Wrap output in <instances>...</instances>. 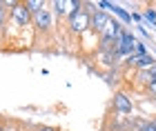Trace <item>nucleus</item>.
Segmentation results:
<instances>
[{
  "instance_id": "7",
  "label": "nucleus",
  "mask_w": 156,
  "mask_h": 131,
  "mask_svg": "<svg viewBox=\"0 0 156 131\" xmlns=\"http://www.w3.org/2000/svg\"><path fill=\"white\" fill-rule=\"evenodd\" d=\"M123 29H125V27L120 25L118 20H114V18H112V20H109V25H107V29H105V31H103L98 38H105V40H114V42H116V40L120 38V33H123Z\"/></svg>"
},
{
  "instance_id": "14",
  "label": "nucleus",
  "mask_w": 156,
  "mask_h": 131,
  "mask_svg": "<svg viewBox=\"0 0 156 131\" xmlns=\"http://www.w3.org/2000/svg\"><path fill=\"white\" fill-rule=\"evenodd\" d=\"M16 129H13V131H34V125H25V122H16Z\"/></svg>"
},
{
  "instance_id": "5",
  "label": "nucleus",
  "mask_w": 156,
  "mask_h": 131,
  "mask_svg": "<svg viewBox=\"0 0 156 131\" xmlns=\"http://www.w3.org/2000/svg\"><path fill=\"white\" fill-rule=\"evenodd\" d=\"M116 49H118V58H132L134 51H136V40H134V33L127 29H123L120 38L116 40Z\"/></svg>"
},
{
  "instance_id": "2",
  "label": "nucleus",
  "mask_w": 156,
  "mask_h": 131,
  "mask_svg": "<svg viewBox=\"0 0 156 131\" xmlns=\"http://www.w3.org/2000/svg\"><path fill=\"white\" fill-rule=\"evenodd\" d=\"M31 25H34L38 36L40 33L42 36H51L54 33V11L49 9V2H47V7H42L36 16H31Z\"/></svg>"
},
{
  "instance_id": "12",
  "label": "nucleus",
  "mask_w": 156,
  "mask_h": 131,
  "mask_svg": "<svg viewBox=\"0 0 156 131\" xmlns=\"http://www.w3.org/2000/svg\"><path fill=\"white\" fill-rule=\"evenodd\" d=\"M145 93H150V96H152V98H156V80H152V82H150V85H147V87H145Z\"/></svg>"
},
{
  "instance_id": "3",
  "label": "nucleus",
  "mask_w": 156,
  "mask_h": 131,
  "mask_svg": "<svg viewBox=\"0 0 156 131\" xmlns=\"http://www.w3.org/2000/svg\"><path fill=\"white\" fill-rule=\"evenodd\" d=\"M112 109L123 116V118H129V113L134 111V98L129 91H125V89H116L114 91V98H112Z\"/></svg>"
},
{
  "instance_id": "17",
  "label": "nucleus",
  "mask_w": 156,
  "mask_h": 131,
  "mask_svg": "<svg viewBox=\"0 0 156 131\" xmlns=\"http://www.w3.org/2000/svg\"><path fill=\"white\" fill-rule=\"evenodd\" d=\"M0 49H2V33H0Z\"/></svg>"
},
{
  "instance_id": "6",
  "label": "nucleus",
  "mask_w": 156,
  "mask_h": 131,
  "mask_svg": "<svg viewBox=\"0 0 156 131\" xmlns=\"http://www.w3.org/2000/svg\"><path fill=\"white\" fill-rule=\"evenodd\" d=\"M112 16L105 9H91V33H96V38L107 29Z\"/></svg>"
},
{
  "instance_id": "18",
  "label": "nucleus",
  "mask_w": 156,
  "mask_h": 131,
  "mask_svg": "<svg viewBox=\"0 0 156 131\" xmlns=\"http://www.w3.org/2000/svg\"><path fill=\"white\" fill-rule=\"evenodd\" d=\"M152 100H154V105H156V98H152Z\"/></svg>"
},
{
  "instance_id": "8",
  "label": "nucleus",
  "mask_w": 156,
  "mask_h": 131,
  "mask_svg": "<svg viewBox=\"0 0 156 131\" xmlns=\"http://www.w3.org/2000/svg\"><path fill=\"white\" fill-rule=\"evenodd\" d=\"M98 7H105V9H112V11H114L116 16H118L120 20H123V22H127V25L132 22V16H129V13H127V11L123 9V7L114 5V2H98Z\"/></svg>"
},
{
  "instance_id": "9",
  "label": "nucleus",
  "mask_w": 156,
  "mask_h": 131,
  "mask_svg": "<svg viewBox=\"0 0 156 131\" xmlns=\"http://www.w3.org/2000/svg\"><path fill=\"white\" fill-rule=\"evenodd\" d=\"M25 2V9L31 13V16H36V13L42 9V7H47V2L45 0H23Z\"/></svg>"
},
{
  "instance_id": "1",
  "label": "nucleus",
  "mask_w": 156,
  "mask_h": 131,
  "mask_svg": "<svg viewBox=\"0 0 156 131\" xmlns=\"http://www.w3.org/2000/svg\"><path fill=\"white\" fill-rule=\"evenodd\" d=\"M89 7H91V2H83L80 9L65 22L67 31L72 33L74 38H83L87 31H91V9Z\"/></svg>"
},
{
  "instance_id": "15",
  "label": "nucleus",
  "mask_w": 156,
  "mask_h": 131,
  "mask_svg": "<svg viewBox=\"0 0 156 131\" xmlns=\"http://www.w3.org/2000/svg\"><path fill=\"white\" fill-rule=\"evenodd\" d=\"M0 131H9V120L0 116Z\"/></svg>"
},
{
  "instance_id": "4",
  "label": "nucleus",
  "mask_w": 156,
  "mask_h": 131,
  "mask_svg": "<svg viewBox=\"0 0 156 131\" xmlns=\"http://www.w3.org/2000/svg\"><path fill=\"white\" fill-rule=\"evenodd\" d=\"M49 7H54L51 11L60 20H65V22H67V20L83 7V2H80V0H54V2H49Z\"/></svg>"
},
{
  "instance_id": "16",
  "label": "nucleus",
  "mask_w": 156,
  "mask_h": 131,
  "mask_svg": "<svg viewBox=\"0 0 156 131\" xmlns=\"http://www.w3.org/2000/svg\"><path fill=\"white\" fill-rule=\"evenodd\" d=\"M150 76H152V80H156V65L150 69Z\"/></svg>"
},
{
  "instance_id": "11",
  "label": "nucleus",
  "mask_w": 156,
  "mask_h": 131,
  "mask_svg": "<svg viewBox=\"0 0 156 131\" xmlns=\"http://www.w3.org/2000/svg\"><path fill=\"white\" fill-rule=\"evenodd\" d=\"M143 18L150 22L152 29H156V11H154V9H145V11H143Z\"/></svg>"
},
{
  "instance_id": "10",
  "label": "nucleus",
  "mask_w": 156,
  "mask_h": 131,
  "mask_svg": "<svg viewBox=\"0 0 156 131\" xmlns=\"http://www.w3.org/2000/svg\"><path fill=\"white\" fill-rule=\"evenodd\" d=\"M7 20H9V11H7L5 2H0V33L2 29H7Z\"/></svg>"
},
{
  "instance_id": "13",
  "label": "nucleus",
  "mask_w": 156,
  "mask_h": 131,
  "mask_svg": "<svg viewBox=\"0 0 156 131\" xmlns=\"http://www.w3.org/2000/svg\"><path fill=\"white\" fill-rule=\"evenodd\" d=\"M34 131H60V129L49 127V125H34Z\"/></svg>"
}]
</instances>
